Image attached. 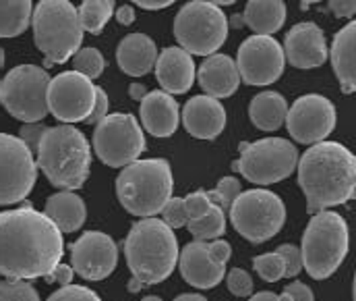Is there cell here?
<instances>
[{
    "label": "cell",
    "instance_id": "6da1fadb",
    "mask_svg": "<svg viewBox=\"0 0 356 301\" xmlns=\"http://www.w3.org/2000/svg\"><path fill=\"white\" fill-rule=\"evenodd\" d=\"M65 256L63 233L27 203L0 212V275L15 281L44 279Z\"/></svg>",
    "mask_w": 356,
    "mask_h": 301
},
{
    "label": "cell",
    "instance_id": "7a4b0ae2",
    "mask_svg": "<svg viewBox=\"0 0 356 301\" xmlns=\"http://www.w3.org/2000/svg\"><path fill=\"white\" fill-rule=\"evenodd\" d=\"M296 167L311 216L355 198L356 158L346 146L338 141L313 144Z\"/></svg>",
    "mask_w": 356,
    "mask_h": 301
},
{
    "label": "cell",
    "instance_id": "3957f363",
    "mask_svg": "<svg viewBox=\"0 0 356 301\" xmlns=\"http://www.w3.org/2000/svg\"><path fill=\"white\" fill-rule=\"evenodd\" d=\"M178 254L177 235L162 218L137 220L124 239V258L133 275L127 289L137 293L166 281L177 268Z\"/></svg>",
    "mask_w": 356,
    "mask_h": 301
},
{
    "label": "cell",
    "instance_id": "277c9868",
    "mask_svg": "<svg viewBox=\"0 0 356 301\" xmlns=\"http://www.w3.org/2000/svg\"><path fill=\"white\" fill-rule=\"evenodd\" d=\"M35 154L38 169L54 187L73 192L86 185L91 167V148L88 137L77 127H48Z\"/></svg>",
    "mask_w": 356,
    "mask_h": 301
},
{
    "label": "cell",
    "instance_id": "5b68a950",
    "mask_svg": "<svg viewBox=\"0 0 356 301\" xmlns=\"http://www.w3.org/2000/svg\"><path fill=\"white\" fill-rule=\"evenodd\" d=\"M172 171L164 158L135 160L116 179V196L122 208L141 218L160 214L172 198Z\"/></svg>",
    "mask_w": 356,
    "mask_h": 301
},
{
    "label": "cell",
    "instance_id": "8992f818",
    "mask_svg": "<svg viewBox=\"0 0 356 301\" xmlns=\"http://www.w3.org/2000/svg\"><path fill=\"white\" fill-rule=\"evenodd\" d=\"M350 249V231L342 214L323 210L313 214L300 245L302 268L315 281L330 279L346 260Z\"/></svg>",
    "mask_w": 356,
    "mask_h": 301
},
{
    "label": "cell",
    "instance_id": "52a82bcc",
    "mask_svg": "<svg viewBox=\"0 0 356 301\" xmlns=\"http://www.w3.org/2000/svg\"><path fill=\"white\" fill-rule=\"evenodd\" d=\"M33 40L50 65H63L81 50L83 27L77 6L69 0H42L31 15Z\"/></svg>",
    "mask_w": 356,
    "mask_h": 301
},
{
    "label": "cell",
    "instance_id": "ba28073f",
    "mask_svg": "<svg viewBox=\"0 0 356 301\" xmlns=\"http://www.w3.org/2000/svg\"><path fill=\"white\" fill-rule=\"evenodd\" d=\"M228 36V17L209 0L186 2L175 17V38L184 52L211 56Z\"/></svg>",
    "mask_w": 356,
    "mask_h": 301
},
{
    "label": "cell",
    "instance_id": "9c48e42d",
    "mask_svg": "<svg viewBox=\"0 0 356 301\" xmlns=\"http://www.w3.org/2000/svg\"><path fill=\"white\" fill-rule=\"evenodd\" d=\"M50 75L38 65H19L0 82V104L23 123H42L48 114Z\"/></svg>",
    "mask_w": 356,
    "mask_h": 301
},
{
    "label": "cell",
    "instance_id": "30bf717a",
    "mask_svg": "<svg viewBox=\"0 0 356 301\" xmlns=\"http://www.w3.org/2000/svg\"><path fill=\"white\" fill-rule=\"evenodd\" d=\"M298 164V152L292 141L282 137H266L241 146V158L232 162L247 181L255 185H273L288 179Z\"/></svg>",
    "mask_w": 356,
    "mask_h": 301
},
{
    "label": "cell",
    "instance_id": "8fae6325",
    "mask_svg": "<svg viewBox=\"0 0 356 301\" xmlns=\"http://www.w3.org/2000/svg\"><path fill=\"white\" fill-rule=\"evenodd\" d=\"M228 212L236 233L251 243H266L286 224V206L269 190L243 192Z\"/></svg>",
    "mask_w": 356,
    "mask_h": 301
},
{
    "label": "cell",
    "instance_id": "7c38bea8",
    "mask_svg": "<svg viewBox=\"0 0 356 301\" xmlns=\"http://www.w3.org/2000/svg\"><path fill=\"white\" fill-rule=\"evenodd\" d=\"M91 144L95 156L112 169H124L145 152L143 129L129 112H114L99 121Z\"/></svg>",
    "mask_w": 356,
    "mask_h": 301
},
{
    "label": "cell",
    "instance_id": "4fadbf2b",
    "mask_svg": "<svg viewBox=\"0 0 356 301\" xmlns=\"http://www.w3.org/2000/svg\"><path fill=\"white\" fill-rule=\"evenodd\" d=\"M38 181V162L29 148L10 133H0V206L23 201Z\"/></svg>",
    "mask_w": 356,
    "mask_h": 301
},
{
    "label": "cell",
    "instance_id": "5bb4252c",
    "mask_svg": "<svg viewBox=\"0 0 356 301\" xmlns=\"http://www.w3.org/2000/svg\"><path fill=\"white\" fill-rule=\"evenodd\" d=\"M236 69L245 84L249 86H271L275 84L286 67V56L282 44L271 36L247 38L236 56Z\"/></svg>",
    "mask_w": 356,
    "mask_h": 301
},
{
    "label": "cell",
    "instance_id": "9a60e30c",
    "mask_svg": "<svg viewBox=\"0 0 356 301\" xmlns=\"http://www.w3.org/2000/svg\"><path fill=\"white\" fill-rule=\"evenodd\" d=\"M93 82L77 71H63L48 86V112L63 125L86 121L95 104Z\"/></svg>",
    "mask_w": 356,
    "mask_h": 301
},
{
    "label": "cell",
    "instance_id": "2e32d148",
    "mask_svg": "<svg viewBox=\"0 0 356 301\" xmlns=\"http://www.w3.org/2000/svg\"><path fill=\"white\" fill-rule=\"evenodd\" d=\"M336 118L338 114L334 102L319 94H307L288 108L286 127L292 139L313 146L325 141V137L332 135L336 129Z\"/></svg>",
    "mask_w": 356,
    "mask_h": 301
},
{
    "label": "cell",
    "instance_id": "e0dca14e",
    "mask_svg": "<svg viewBox=\"0 0 356 301\" xmlns=\"http://www.w3.org/2000/svg\"><path fill=\"white\" fill-rule=\"evenodd\" d=\"M118 247L102 231H88L71 245V268L86 281H102L114 272Z\"/></svg>",
    "mask_w": 356,
    "mask_h": 301
},
{
    "label": "cell",
    "instance_id": "ac0fdd59",
    "mask_svg": "<svg viewBox=\"0 0 356 301\" xmlns=\"http://www.w3.org/2000/svg\"><path fill=\"white\" fill-rule=\"evenodd\" d=\"M327 42L319 25L305 21L296 23L284 40V56L296 69H315L327 61Z\"/></svg>",
    "mask_w": 356,
    "mask_h": 301
},
{
    "label": "cell",
    "instance_id": "d6986e66",
    "mask_svg": "<svg viewBox=\"0 0 356 301\" xmlns=\"http://www.w3.org/2000/svg\"><path fill=\"white\" fill-rule=\"evenodd\" d=\"M180 277L195 289H211L226 277V266L218 264L207 249V241H193L178 254Z\"/></svg>",
    "mask_w": 356,
    "mask_h": 301
},
{
    "label": "cell",
    "instance_id": "ffe728a7",
    "mask_svg": "<svg viewBox=\"0 0 356 301\" xmlns=\"http://www.w3.org/2000/svg\"><path fill=\"white\" fill-rule=\"evenodd\" d=\"M182 125L197 139H216L226 127V110L216 98L195 96L182 108Z\"/></svg>",
    "mask_w": 356,
    "mask_h": 301
},
{
    "label": "cell",
    "instance_id": "44dd1931",
    "mask_svg": "<svg viewBox=\"0 0 356 301\" xmlns=\"http://www.w3.org/2000/svg\"><path fill=\"white\" fill-rule=\"evenodd\" d=\"M156 77L166 94H186L195 84V63L180 46H168L158 54Z\"/></svg>",
    "mask_w": 356,
    "mask_h": 301
},
{
    "label": "cell",
    "instance_id": "7402d4cb",
    "mask_svg": "<svg viewBox=\"0 0 356 301\" xmlns=\"http://www.w3.org/2000/svg\"><path fill=\"white\" fill-rule=\"evenodd\" d=\"M195 77L199 79L203 92L216 100L230 98L241 86L236 63L228 54H218V52L205 59V63L199 67V73Z\"/></svg>",
    "mask_w": 356,
    "mask_h": 301
},
{
    "label": "cell",
    "instance_id": "603a6c76",
    "mask_svg": "<svg viewBox=\"0 0 356 301\" xmlns=\"http://www.w3.org/2000/svg\"><path fill=\"white\" fill-rule=\"evenodd\" d=\"M178 121H180V108L170 94L156 90L141 100V123L143 129L149 131V135L154 137L175 135Z\"/></svg>",
    "mask_w": 356,
    "mask_h": 301
},
{
    "label": "cell",
    "instance_id": "cb8c5ba5",
    "mask_svg": "<svg viewBox=\"0 0 356 301\" xmlns=\"http://www.w3.org/2000/svg\"><path fill=\"white\" fill-rule=\"evenodd\" d=\"M158 46L156 42L145 33H131L124 36L116 48V63L122 69V73L133 77L147 75L158 61Z\"/></svg>",
    "mask_w": 356,
    "mask_h": 301
},
{
    "label": "cell",
    "instance_id": "d4e9b609",
    "mask_svg": "<svg viewBox=\"0 0 356 301\" xmlns=\"http://www.w3.org/2000/svg\"><path fill=\"white\" fill-rule=\"evenodd\" d=\"M332 69L342 86L344 94H353L356 90V23L350 21L344 25L332 42Z\"/></svg>",
    "mask_w": 356,
    "mask_h": 301
},
{
    "label": "cell",
    "instance_id": "484cf974",
    "mask_svg": "<svg viewBox=\"0 0 356 301\" xmlns=\"http://www.w3.org/2000/svg\"><path fill=\"white\" fill-rule=\"evenodd\" d=\"M44 214L54 222L60 233H75L83 226L88 218L86 201L73 192H60L46 200Z\"/></svg>",
    "mask_w": 356,
    "mask_h": 301
},
{
    "label": "cell",
    "instance_id": "4316f807",
    "mask_svg": "<svg viewBox=\"0 0 356 301\" xmlns=\"http://www.w3.org/2000/svg\"><path fill=\"white\" fill-rule=\"evenodd\" d=\"M243 21L255 36H271L286 23V4L280 0H251L245 6Z\"/></svg>",
    "mask_w": 356,
    "mask_h": 301
},
{
    "label": "cell",
    "instance_id": "83f0119b",
    "mask_svg": "<svg viewBox=\"0 0 356 301\" xmlns=\"http://www.w3.org/2000/svg\"><path fill=\"white\" fill-rule=\"evenodd\" d=\"M288 102L282 94L266 90L257 94L249 104V118L261 131H275L286 123Z\"/></svg>",
    "mask_w": 356,
    "mask_h": 301
},
{
    "label": "cell",
    "instance_id": "f1b7e54d",
    "mask_svg": "<svg viewBox=\"0 0 356 301\" xmlns=\"http://www.w3.org/2000/svg\"><path fill=\"white\" fill-rule=\"evenodd\" d=\"M33 15V4L29 0H8L0 2V38L21 36Z\"/></svg>",
    "mask_w": 356,
    "mask_h": 301
},
{
    "label": "cell",
    "instance_id": "f546056e",
    "mask_svg": "<svg viewBox=\"0 0 356 301\" xmlns=\"http://www.w3.org/2000/svg\"><path fill=\"white\" fill-rule=\"evenodd\" d=\"M188 233L195 237V241H213L220 239L226 231V216L224 210L220 206H211V210L197 220H188L186 222Z\"/></svg>",
    "mask_w": 356,
    "mask_h": 301
},
{
    "label": "cell",
    "instance_id": "4dcf8cb0",
    "mask_svg": "<svg viewBox=\"0 0 356 301\" xmlns=\"http://www.w3.org/2000/svg\"><path fill=\"white\" fill-rule=\"evenodd\" d=\"M79 21L83 31L89 33H99L106 23L110 21V17L114 15V2L110 0H86L79 8Z\"/></svg>",
    "mask_w": 356,
    "mask_h": 301
},
{
    "label": "cell",
    "instance_id": "1f68e13d",
    "mask_svg": "<svg viewBox=\"0 0 356 301\" xmlns=\"http://www.w3.org/2000/svg\"><path fill=\"white\" fill-rule=\"evenodd\" d=\"M106 61L102 56V52L97 48H81L75 56H73V71L81 73L88 79H97L104 73Z\"/></svg>",
    "mask_w": 356,
    "mask_h": 301
},
{
    "label": "cell",
    "instance_id": "d6a6232c",
    "mask_svg": "<svg viewBox=\"0 0 356 301\" xmlns=\"http://www.w3.org/2000/svg\"><path fill=\"white\" fill-rule=\"evenodd\" d=\"M253 268H255V272H257L264 281H267V283H275V281L284 279V272H286L284 258H282L277 252L255 256V258H253Z\"/></svg>",
    "mask_w": 356,
    "mask_h": 301
},
{
    "label": "cell",
    "instance_id": "836d02e7",
    "mask_svg": "<svg viewBox=\"0 0 356 301\" xmlns=\"http://www.w3.org/2000/svg\"><path fill=\"white\" fill-rule=\"evenodd\" d=\"M241 194H243L241 181L234 179V177H224V179L216 185V190L207 192L211 203L220 206L222 210H230V206L234 203V200H236Z\"/></svg>",
    "mask_w": 356,
    "mask_h": 301
},
{
    "label": "cell",
    "instance_id": "e575fe53",
    "mask_svg": "<svg viewBox=\"0 0 356 301\" xmlns=\"http://www.w3.org/2000/svg\"><path fill=\"white\" fill-rule=\"evenodd\" d=\"M0 301H42L40 293L27 281H2L0 283Z\"/></svg>",
    "mask_w": 356,
    "mask_h": 301
},
{
    "label": "cell",
    "instance_id": "d590c367",
    "mask_svg": "<svg viewBox=\"0 0 356 301\" xmlns=\"http://www.w3.org/2000/svg\"><path fill=\"white\" fill-rule=\"evenodd\" d=\"M226 285H228V291L236 298H249L255 287L251 275L243 268H232L226 275Z\"/></svg>",
    "mask_w": 356,
    "mask_h": 301
},
{
    "label": "cell",
    "instance_id": "8d00e7d4",
    "mask_svg": "<svg viewBox=\"0 0 356 301\" xmlns=\"http://www.w3.org/2000/svg\"><path fill=\"white\" fill-rule=\"evenodd\" d=\"M160 214H162V220L172 231L186 226V222H188V214H186V208H184V200L182 198H170V201L164 206V210Z\"/></svg>",
    "mask_w": 356,
    "mask_h": 301
},
{
    "label": "cell",
    "instance_id": "74e56055",
    "mask_svg": "<svg viewBox=\"0 0 356 301\" xmlns=\"http://www.w3.org/2000/svg\"><path fill=\"white\" fill-rule=\"evenodd\" d=\"M48 301H102L95 291H91L88 287L81 285H67L60 287L56 293H52Z\"/></svg>",
    "mask_w": 356,
    "mask_h": 301
},
{
    "label": "cell",
    "instance_id": "f35d334b",
    "mask_svg": "<svg viewBox=\"0 0 356 301\" xmlns=\"http://www.w3.org/2000/svg\"><path fill=\"white\" fill-rule=\"evenodd\" d=\"M211 200L207 196V192H193L184 198V208L188 214V220H197L203 218L209 210H211Z\"/></svg>",
    "mask_w": 356,
    "mask_h": 301
},
{
    "label": "cell",
    "instance_id": "ab89813d",
    "mask_svg": "<svg viewBox=\"0 0 356 301\" xmlns=\"http://www.w3.org/2000/svg\"><path fill=\"white\" fill-rule=\"evenodd\" d=\"M282 258H284V264H286V272L284 277L288 279H294L298 277V272L302 270V258H300V249L292 243H284L275 249Z\"/></svg>",
    "mask_w": 356,
    "mask_h": 301
},
{
    "label": "cell",
    "instance_id": "60d3db41",
    "mask_svg": "<svg viewBox=\"0 0 356 301\" xmlns=\"http://www.w3.org/2000/svg\"><path fill=\"white\" fill-rule=\"evenodd\" d=\"M46 125L44 123H23L21 131H19V139L29 148V152H38V146L42 141V135L46 133Z\"/></svg>",
    "mask_w": 356,
    "mask_h": 301
},
{
    "label": "cell",
    "instance_id": "b9f144b4",
    "mask_svg": "<svg viewBox=\"0 0 356 301\" xmlns=\"http://www.w3.org/2000/svg\"><path fill=\"white\" fill-rule=\"evenodd\" d=\"M280 301H315V295L309 285L296 281V283L286 285V289L280 295Z\"/></svg>",
    "mask_w": 356,
    "mask_h": 301
},
{
    "label": "cell",
    "instance_id": "7bdbcfd3",
    "mask_svg": "<svg viewBox=\"0 0 356 301\" xmlns=\"http://www.w3.org/2000/svg\"><path fill=\"white\" fill-rule=\"evenodd\" d=\"M108 106H110L108 94H106L102 88H97V90H95V104H93V110L89 112L86 123H88V125H97L99 121H104V118L108 116Z\"/></svg>",
    "mask_w": 356,
    "mask_h": 301
},
{
    "label": "cell",
    "instance_id": "ee69618b",
    "mask_svg": "<svg viewBox=\"0 0 356 301\" xmlns=\"http://www.w3.org/2000/svg\"><path fill=\"white\" fill-rule=\"evenodd\" d=\"M207 249H209V256H211L218 264H222V266H226L228 260H230V256H232L230 243L224 241V239H213L211 243H207Z\"/></svg>",
    "mask_w": 356,
    "mask_h": 301
},
{
    "label": "cell",
    "instance_id": "f6af8a7d",
    "mask_svg": "<svg viewBox=\"0 0 356 301\" xmlns=\"http://www.w3.org/2000/svg\"><path fill=\"white\" fill-rule=\"evenodd\" d=\"M73 277H75V270L69 266V264H58L50 275H46L44 279H46V283H52V285H63V287H67V285H71V281H73Z\"/></svg>",
    "mask_w": 356,
    "mask_h": 301
},
{
    "label": "cell",
    "instance_id": "bcb514c9",
    "mask_svg": "<svg viewBox=\"0 0 356 301\" xmlns=\"http://www.w3.org/2000/svg\"><path fill=\"white\" fill-rule=\"evenodd\" d=\"M330 10L336 15V17H353L356 10L355 0H332L330 2Z\"/></svg>",
    "mask_w": 356,
    "mask_h": 301
},
{
    "label": "cell",
    "instance_id": "7dc6e473",
    "mask_svg": "<svg viewBox=\"0 0 356 301\" xmlns=\"http://www.w3.org/2000/svg\"><path fill=\"white\" fill-rule=\"evenodd\" d=\"M135 19H137V15H135V8L131 4H122L116 8V21L120 25H131Z\"/></svg>",
    "mask_w": 356,
    "mask_h": 301
},
{
    "label": "cell",
    "instance_id": "c3c4849f",
    "mask_svg": "<svg viewBox=\"0 0 356 301\" xmlns=\"http://www.w3.org/2000/svg\"><path fill=\"white\" fill-rule=\"evenodd\" d=\"M172 2L175 0H135V4L145 10H162V8L172 6Z\"/></svg>",
    "mask_w": 356,
    "mask_h": 301
},
{
    "label": "cell",
    "instance_id": "681fc988",
    "mask_svg": "<svg viewBox=\"0 0 356 301\" xmlns=\"http://www.w3.org/2000/svg\"><path fill=\"white\" fill-rule=\"evenodd\" d=\"M147 94H149V92H147V88H145L143 84H131V86H129V96H131L133 100L141 102Z\"/></svg>",
    "mask_w": 356,
    "mask_h": 301
},
{
    "label": "cell",
    "instance_id": "f907efd6",
    "mask_svg": "<svg viewBox=\"0 0 356 301\" xmlns=\"http://www.w3.org/2000/svg\"><path fill=\"white\" fill-rule=\"evenodd\" d=\"M249 301H280V295H275L271 291H261V293H255Z\"/></svg>",
    "mask_w": 356,
    "mask_h": 301
},
{
    "label": "cell",
    "instance_id": "816d5d0a",
    "mask_svg": "<svg viewBox=\"0 0 356 301\" xmlns=\"http://www.w3.org/2000/svg\"><path fill=\"white\" fill-rule=\"evenodd\" d=\"M175 301H207L203 295H197V293H182L178 295Z\"/></svg>",
    "mask_w": 356,
    "mask_h": 301
},
{
    "label": "cell",
    "instance_id": "f5cc1de1",
    "mask_svg": "<svg viewBox=\"0 0 356 301\" xmlns=\"http://www.w3.org/2000/svg\"><path fill=\"white\" fill-rule=\"evenodd\" d=\"M4 67V50L0 48V69Z\"/></svg>",
    "mask_w": 356,
    "mask_h": 301
},
{
    "label": "cell",
    "instance_id": "db71d44e",
    "mask_svg": "<svg viewBox=\"0 0 356 301\" xmlns=\"http://www.w3.org/2000/svg\"><path fill=\"white\" fill-rule=\"evenodd\" d=\"M141 301H162L158 295H149V298H145V300H141Z\"/></svg>",
    "mask_w": 356,
    "mask_h": 301
}]
</instances>
